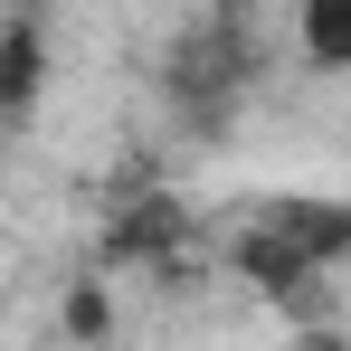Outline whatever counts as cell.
Here are the masks:
<instances>
[{"label":"cell","instance_id":"6da1fadb","mask_svg":"<svg viewBox=\"0 0 351 351\" xmlns=\"http://www.w3.org/2000/svg\"><path fill=\"white\" fill-rule=\"evenodd\" d=\"M294 38H304V66L342 76L351 66V0H304L294 10Z\"/></svg>","mask_w":351,"mask_h":351}]
</instances>
